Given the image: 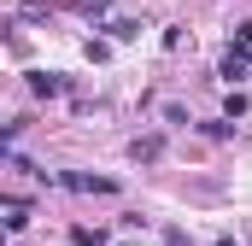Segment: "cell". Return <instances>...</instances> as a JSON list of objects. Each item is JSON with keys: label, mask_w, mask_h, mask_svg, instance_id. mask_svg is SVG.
I'll list each match as a JSON object with an SVG mask.
<instances>
[{"label": "cell", "mask_w": 252, "mask_h": 246, "mask_svg": "<svg viewBox=\"0 0 252 246\" xmlns=\"http://www.w3.org/2000/svg\"><path fill=\"white\" fill-rule=\"evenodd\" d=\"M0 223H6V229H24V223H30V205H24V199H6V205H0Z\"/></svg>", "instance_id": "cell-1"}, {"label": "cell", "mask_w": 252, "mask_h": 246, "mask_svg": "<svg viewBox=\"0 0 252 246\" xmlns=\"http://www.w3.org/2000/svg\"><path fill=\"white\" fill-rule=\"evenodd\" d=\"M252 64H247V47H229V53H223V76H229V82H235V76H247Z\"/></svg>", "instance_id": "cell-2"}, {"label": "cell", "mask_w": 252, "mask_h": 246, "mask_svg": "<svg viewBox=\"0 0 252 246\" xmlns=\"http://www.w3.org/2000/svg\"><path fill=\"white\" fill-rule=\"evenodd\" d=\"M64 187H76V193H112L106 176H64Z\"/></svg>", "instance_id": "cell-3"}, {"label": "cell", "mask_w": 252, "mask_h": 246, "mask_svg": "<svg viewBox=\"0 0 252 246\" xmlns=\"http://www.w3.org/2000/svg\"><path fill=\"white\" fill-rule=\"evenodd\" d=\"M30 88H35V94H64V82L53 76V70H35V76H30Z\"/></svg>", "instance_id": "cell-4"}, {"label": "cell", "mask_w": 252, "mask_h": 246, "mask_svg": "<svg viewBox=\"0 0 252 246\" xmlns=\"http://www.w3.org/2000/svg\"><path fill=\"white\" fill-rule=\"evenodd\" d=\"M158 153H164V141H158V135H147V141H135V158H141V164H153Z\"/></svg>", "instance_id": "cell-5"}, {"label": "cell", "mask_w": 252, "mask_h": 246, "mask_svg": "<svg viewBox=\"0 0 252 246\" xmlns=\"http://www.w3.org/2000/svg\"><path fill=\"white\" fill-rule=\"evenodd\" d=\"M235 47H252V24H241V30H235Z\"/></svg>", "instance_id": "cell-6"}, {"label": "cell", "mask_w": 252, "mask_h": 246, "mask_svg": "<svg viewBox=\"0 0 252 246\" xmlns=\"http://www.w3.org/2000/svg\"><path fill=\"white\" fill-rule=\"evenodd\" d=\"M82 6H88V12H106V0H82Z\"/></svg>", "instance_id": "cell-7"}]
</instances>
